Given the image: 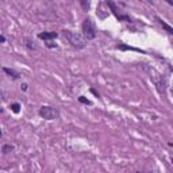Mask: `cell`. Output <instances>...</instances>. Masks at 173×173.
I'll return each mask as SVG.
<instances>
[{"instance_id":"1","label":"cell","mask_w":173,"mask_h":173,"mask_svg":"<svg viewBox=\"0 0 173 173\" xmlns=\"http://www.w3.org/2000/svg\"><path fill=\"white\" fill-rule=\"evenodd\" d=\"M64 37L66 38V41L70 43V46L76 47V49H83L87 45V39L84 35H81L79 33L70 31V30H64Z\"/></svg>"},{"instance_id":"2","label":"cell","mask_w":173,"mask_h":173,"mask_svg":"<svg viewBox=\"0 0 173 173\" xmlns=\"http://www.w3.org/2000/svg\"><path fill=\"white\" fill-rule=\"evenodd\" d=\"M81 29H83V35L85 37V39H93L95 37H96L97 29H96V25H95V22H93V20L91 19V18L84 19Z\"/></svg>"},{"instance_id":"3","label":"cell","mask_w":173,"mask_h":173,"mask_svg":"<svg viewBox=\"0 0 173 173\" xmlns=\"http://www.w3.org/2000/svg\"><path fill=\"white\" fill-rule=\"evenodd\" d=\"M39 116H42L46 120H53V119H57L60 116V114L56 108L49 107V106H42L39 108Z\"/></svg>"},{"instance_id":"4","label":"cell","mask_w":173,"mask_h":173,"mask_svg":"<svg viewBox=\"0 0 173 173\" xmlns=\"http://www.w3.org/2000/svg\"><path fill=\"white\" fill-rule=\"evenodd\" d=\"M107 6L111 8V11H112V14L115 15V18L119 20V22H133V20H131V18H130L128 15H124V14L118 12L119 10H118V7L115 6V3H112V2H107Z\"/></svg>"},{"instance_id":"5","label":"cell","mask_w":173,"mask_h":173,"mask_svg":"<svg viewBox=\"0 0 173 173\" xmlns=\"http://www.w3.org/2000/svg\"><path fill=\"white\" fill-rule=\"evenodd\" d=\"M57 37H58V34L54 33V31H43V33H39L38 34V38L39 39L47 41V42H50L52 39H56Z\"/></svg>"},{"instance_id":"6","label":"cell","mask_w":173,"mask_h":173,"mask_svg":"<svg viewBox=\"0 0 173 173\" xmlns=\"http://www.w3.org/2000/svg\"><path fill=\"white\" fill-rule=\"evenodd\" d=\"M3 72H4L6 74H8V76L11 77V79H14V80L20 79V76H22V74H20L19 72H16L15 69H11V68H7V66L3 68Z\"/></svg>"},{"instance_id":"7","label":"cell","mask_w":173,"mask_h":173,"mask_svg":"<svg viewBox=\"0 0 173 173\" xmlns=\"http://www.w3.org/2000/svg\"><path fill=\"white\" fill-rule=\"evenodd\" d=\"M155 20H157V22L160 23V26H161L162 29H164L168 34H171V35H173V27H172V26H169L168 23L165 22V20H162V19L160 18V16H155Z\"/></svg>"},{"instance_id":"8","label":"cell","mask_w":173,"mask_h":173,"mask_svg":"<svg viewBox=\"0 0 173 173\" xmlns=\"http://www.w3.org/2000/svg\"><path fill=\"white\" fill-rule=\"evenodd\" d=\"M116 47H118V49H120V50H135V52H141L142 54H145L144 50H141V49H135V47H131V46H127V45H118Z\"/></svg>"},{"instance_id":"9","label":"cell","mask_w":173,"mask_h":173,"mask_svg":"<svg viewBox=\"0 0 173 173\" xmlns=\"http://www.w3.org/2000/svg\"><path fill=\"white\" fill-rule=\"evenodd\" d=\"M11 150H14V146L12 145H10V144H7V145H3V147H2V151H3V154H7V153H10Z\"/></svg>"},{"instance_id":"10","label":"cell","mask_w":173,"mask_h":173,"mask_svg":"<svg viewBox=\"0 0 173 173\" xmlns=\"http://www.w3.org/2000/svg\"><path fill=\"white\" fill-rule=\"evenodd\" d=\"M26 42H27V43H26V46L29 47L30 50H35V49H37V45H34V41H31L30 38H27V39H26Z\"/></svg>"},{"instance_id":"11","label":"cell","mask_w":173,"mask_h":173,"mask_svg":"<svg viewBox=\"0 0 173 173\" xmlns=\"http://www.w3.org/2000/svg\"><path fill=\"white\" fill-rule=\"evenodd\" d=\"M11 110H12V112L18 114L19 111H20V104H19V103H14V104H11Z\"/></svg>"},{"instance_id":"12","label":"cell","mask_w":173,"mask_h":173,"mask_svg":"<svg viewBox=\"0 0 173 173\" xmlns=\"http://www.w3.org/2000/svg\"><path fill=\"white\" fill-rule=\"evenodd\" d=\"M79 101H80V103H83V104H88V106H91V104H92V101L85 99L84 96H80V97H79Z\"/></svg>"},{"instance_id":"13","label":"cell","mask_w":173,"mask_h":173,"mask_svg":"<svg viewBox=\"0 0 173 173\" xmlns=\"http://www.w3.org/2000/svg\"><path fill=\"white\" fill-rule=\"evenodd\" d=\"M46 46L49 47V49H53V47H57V45H56V43H52V42H47V43H46Z\"/></svg>"},{"instance_id":"14","label":"cell","mask_w":173,"mask_h":173,"mask_svg":"<svg viewBox=\"0 0 173 173\" xmlns=\"http://www.w3.org/2000/svg\"><path fill=\"white\" fill-rule=\"evenodd\" d=\"M81 6L84 7V8H88L89 7V2H87V3H84V2H81Z\"/></svg>"},{"instance_id":"15","label":"cell","mask_w":173,"mask_h":173,"mask_svg":"<svg viewBox=\"0 0 173 173\" xmlns=\"http://www.w3.org/2000/svg\"><path fill=\"white\" fill-rule=\"evenodd\" d=\"M91 92H92L93 95H96V96H97V97H99V96H100V95H99V93H97V91H96V89H93V88H92V89H91Z\"/></svg>"},{"instance_id":"16","label":"cell","mask_w":173,"mask_h":173,"mask_svg":"<svg viewBox=\"0 0 173 173\" xmlns=\"http://www.w3.org/2000/svg\"><path fill=\"white\" fill-rule=\"evenodd\" d=\"M0 42H2V43H4V42H6V37H4V35L0 37Z\"/></svg>"},{"instance_id":"17","label":"cell","mask_w":173,"mask_h":173,"mask_svg":"<svg viewBox=\"0 0 173 173\" xmlns=\"http://www.w3.org/2000/svg\"><path fill=\"white\" fill-rule=\"evenodd\" d=\"M27 88H29V87H27V84H22V89L23 91H27Z\"/></svg>"},{"instance_id":"18","label":"cell","mask_w":173,"mask_h":173,"mask_svg":"<svg viewBox=\"0 0 173 173\" xmlns=\"http://www.w3.org/2000/svg\"><path fill=\"white\" fill-rule=\"evenodd\" d=\"M167 3H168V4H171V6H173V0H167Z\"/></svg>"},{"instance_id":"19","label":"cell","mask_w":173,"mask_h":173,"mask_svg":"<svg viewBox=\"0 0 173 173\" xmlns=\"http://www.w3.org/2000/svg\"><path fill=\"white\" fill-rule=\"evenodd\" d=\"M169 145H171V146H173V144H169Z\"/></svg>"},{"instance_id":"20","label":"cell","mask_w":173,"mask_h":173,"mask_svg":"<svg viewBox=\"0 0 173 173\" xmlns=\"http://www.w3.org/2000/svg\"><path fill=\"white\" fill-rule=\"evenodd\" d=\"M172 162H173V158H172Z\"/></svg>"}]
</instances>
